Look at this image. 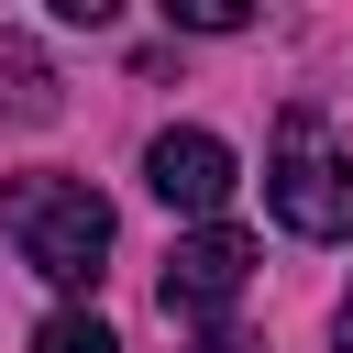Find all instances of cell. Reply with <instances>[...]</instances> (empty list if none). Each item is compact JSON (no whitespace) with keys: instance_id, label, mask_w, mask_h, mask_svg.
Segmentation results:
<instances>
[{"instance_id":"cell-7","label":"cell","mask_w":353,"mask_h":353,"mask_svg":"<svg viewBox=\"0 0 353 353\" xmlns=\"http://www.w3.org/2000/svg\"><path fill=\"white\" fill-rule=\"evenodd\" d=\"M165 22H188V33H243V0H165Z\"/></svg>"},{"instance_id":"cell-5","label":"cell","mask_w":353,"mask_h":353,"mask_svg":"<svg viewBox=\"0 0 353 353\" xmlns=\"http://www.w3.org/2000/svg\"><path fill=\"white\" fill-rule=\"evenodd\" d=\"M0 110L11 121H55V66L33 44H11V33H0Z\"/></svg>"},{"instance_id":"cell-9","label":"cell","mask_w":353,"mask_h":353,"mask_svg":"<svg viewBox=\"0 0 353 353\" xmlns=\"http://www.w3.org/2000/svg\"><path fill=\"white\" fill-rule=\"evenodd\" d=\"M331 331H342V353H353V287H342V320H331Z\"/></svg>"},{"instance_id":"cell-8","label":"cell","mask_w":353,"mask_h":353,"mask_svg":"<svg viewBox=\"0 0 353 353\" xmlns=\"http://www.w3.org/2000/svg\"><path fill=\"white\" fill-rule=\"evenodd\" d=\"M199 353H265V342H243V331H210V342H199Z\"/></svg>"},{"instance_id":"cell-3","label":"cell","mask_w":353,"mask_h":353,"mask_svg":"<svg viewBox=\"0 0 353 353\" xmlns=\"http://www.w3.org/2000/svg\"><path fill=\"white\" fill-rule=\"evenodd\" d=\"M165 320H221L243 287H254V232H232V221H199V232H176V254H165Z\"/></svg>"},{"instance_id":"cell-6","label":"cell","mask_w":353,"mask_h":353,"mask_svg":"<svg viewBox=\"0 0 353 353\" xmlns=\"http://www.w3.org/2000/svg\"><path fill=\"white\" fill-rule=\"evenodd\" d=\"M33 353H121V342H110V320H99V309H77V298H66V309L33 331Z\"/></svg>"},{"instance_id":"cell-2","label":"cell","mask_w":353,"mask_h":353,"mask_svg":"<svg viewBox=\"0 0 353 353\" xmlns=\"http://www.w3.org/2000/svg\"><path fill=\"white\" fill-rule=\"evenodd\" d=\"M265 210H276L298 243H353V154L331 143V121H320V110H287V121H276Z\"/></svg>"},{"instance_id":"cell-4","label":"cell","mask_w":353,"mask_h":353,"mask_svg":"<svg viewBox=\"0 0 353 353\" xmlns=\"http://www.w3.org/2000/svg\"><path fill=\"white\" fill-rule=\"evenodd\" d=\"M143 188H154L165 210H188V221H221V199L243 188V165H232L221 132L188 121V132H154V143H143Z\"/></svg>"},{"instance_id":"cell-1","label":"cell","mask_w":353,"mask_h":353,"mask_svg":"<svg viewBox=\"0 0 353 353\" xmlns=\"http://www.w3.org/2000/svg\"><path fill=\"white\" fill-rule=\"evenodd\" d=\"M0 221H11V243H22V265L44 287H99V265H110V199L88 176H11Z\"/></svg>"}]
</instances>
